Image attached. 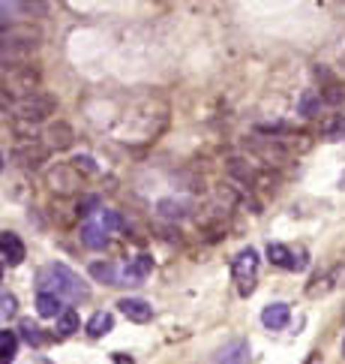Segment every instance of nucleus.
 Masks as SVG:
<instances>
[{
	"label": "nucleus",
	"mask_w": 345,
	"mask_h": 364,
	"mask_svg": "<svg viewBox=\"0 0 345 364\" xmlns=\"http://www.w3.org/2000/svg\"><path fill=\"white\" fill-rule=\"evenodd\" d=\"M40 292H55L60 301H84L91 289L81 283V277L63 262H55L40 274Z\"/></svg>",
	"instance_id": "f257e3e1"
},
{
	"label": "nucleus",
	"mask_w": 345,
	"mask_h": 364,
	"mask_svg": "<svg viewBox=\"0 0 345 364\" xmlns=\"http://www.w3.org/2000/svg\"><path fill=\"white\" fill-rule=\"evenodd\" d=\"M40 45V31L30 24H16V28L4 31V64H16L18 57H28Z\"/></svg>",
	"instance_id": "f03ea898"
},
{
	"label": "nucleus",
	"mask_w": 345,
	"mask_h": 364,
	"mask_svg": "<svg viewBox=\"0 0 345 364\" xmlns=\"http://www.w3.org/2000/svg\"><path fill=\"white\" fill-rule=\"evenodd\" d=\"M36 84H40V70H33L30 64H9L4 72V91L18 94V99L36 94Z\"/></svg>",
	"instance_id": "7ed1b4c3"
},
{
	"label": "nucleus",
	"mask_w": 345,
	"mask_h": 364,
	"mask_svg": "<svg viewBox=\"0 0 345 364\" xmlns=\"http://www.w3.org/2000/svg\"><path fill=\"white\" fill-rule=\"evenodd\" d=\"M55 109H57V99H55V96L45 94V91H36V94H30V96L18 99V103H16V115H18L21 121L36 123V121H45L48 115H55Z\"/></svg>",
	"instance_id": "20e7f679"
},
{
	"label": "nucleus",
	"mask_w": 345,
	"mask_h": 364,
	"mask_svg": "<svg viewBox=\"0 0 345 364\" xmlns=\"http://www.w3.org/2000/svg\"><path fill=\"white\" fill-rule=\"evenodd\" d=\"M232 274L237 280V292L249 295L255 289V277H259V253H255L252 247L240 250L237 259H234V265H232Z\"/></svg>",
	"instance_id": "39448f33"
},
{
	"label": "nucleus",
	"mask_w": 345,
	"mask_h": 364,
	"mask_svg": "<svg viewBox=\"0 0 345 364\" xmlns=\"http://www.w3.org/2000/svg\"><path fill=\"white\" fill-rule=\"evenodd\" d=\"M267 259L279 268H288V271H303L306 268L303 253H291L285 244H267Z\"/></svg>",
	"instance_id": "423d86ee"
},
{
	"label": "nucleus",
	"mask_w": 345,
	"mask_h": 364,
	"mask_svg": "<svg viewBox=\"0 0 345 364\" xmlns=\"http://www.w3.org/2000/svg\"><path fill=\"white\" fill-rule=\"evenodd\" d=\"M48 184H51V190H60V193H72V190H79L81 181H79V169L75 166H60L57 169H51L48 172Z\"/></svg>",
	"instance_id": "0eeeda50"
},
{
	"label": "nucleus",
	"mask_w": 345,
	"mask_h": 364,
	"mask_svg": "<svg viewBox=\"0 0 345 364\" xmlns=\"http://www.w3.org/2000/svg\"><path fill=\"white\" fill-rule=\"evenodd\" d=\"M0 256H4L6 265H21L24 256H28V250H24L21 244V238L16 232H0Z\"/></svg>",
	"instance_id": "6e6552de"
},
{
	"label": "nucleus",
	"mask_w": 345,
	"mask_h": 364,
	"mask_svg": "<svg viewBox=\"0 0 345 364\" xmlns=\"http://www.w3.org/2000/svg\"><path fill=\"white\" fill-rule=\"evenodd\" d=\"M153 271V259L147 256V253H142V256H135L130 265L123 268V286H142L145 280H147V274Z\"/></svg>",
	"instance_id": "1a4fd4ad"
},
{
	"label": "nucleus",
	"mask_w": 345,
	"mask_h": 364,
	"mask_svg": "<svg viewBox=\"0 0 345 364\" xmlns=\"http://www.w3.org/2000/svg\"><path fill=\"white\" fill-rule=\"evenodd\" d=\"M120 313L130 322H138V325H145V322H150L153 319V307L147 304V301H142V298H120Z\"/></svg>",
	"instance_id": "9d476101"
},
{
	"label": "nucleus",
	"mask_w": 345,
	"mask_h": 364,
	"mask_svg": "<svg viewBox=\"0 0 345 364\" xmlns=\"http://www.w3.org/2000/svg\"><path fill=\"white\" fill-rule=\"evenodd\" d=\"M288 319H291V310H288V304H283V301L267 304L261 310V325H264V329H271V331H283L288 325Z\"/></svg>",
	"instance_id": "9b49d317"
},
{
	"label": "nucleus",
	"mask_w": 345,
	"mask_h": 364,
	"mask_svg": "<svg viewBox=\"0 0 345 364\" xmlns=\"http://www.w3.org/2000/svg\"><path fill=\"white\" fill-rule=\"evenodd\" d=\"M213 364H249V343L247 341H232L216 353Z\"/></svg>",
	"instance_id": "f8f14e48"
},
{
	"label": "nucleus",
	"mask_w": 345,
	"mask_h": 364,
	"mask_svg": "<svg viewBox=\"0 0 345 364\" xmlns=\"http://www.w3.org/2000/svg\"><path fill=\"white\" fill-rule=\"evenodd\" d=\"M45 139H48V148H57V150H67L72 142H75V130L69 127V123H51V127L45 130Z\"/></svg>",
	"instance_id": "ddd939ff"
},
{
	"label": "nucleus",
	"mask_w": 345,
	"mask_h": 364,
	"mask_svg": "<svg viewBox=\"0 0 345 364\" xmlns=\"http://www.w3.org/2000/svg\"><path fill=\"white\" fill-rule=\"evenodd\" d=\"M16 160H21V166H40V162H45L48 150L40 145V142H24L16 154H12Z\"/></svg>",
	"instance_id": "4468645a"
},
{
	"label": "nucleus",
	"mask_w": 345,
	"mask_h": 364,
	"mask_svg": "<svg viewBox=\"0 0 345 364\" xmlns=\"http://www.w3.org/2000/svg\"><path fill=\"white\" fill-rule=\"evenodd\" d=\"M87 271H91V277L96 283H106V286H118V280H123L118 274V265H114V262H94Z\"/></svg>",
	"instance_id": "2eb2a0df"
},
{
	"label": "nucleus",
	"mask_w": 345,
	"mask_h": 364,
	"mask_svg": "<svg viewBox=\"0 0 345 364\" xmlns=\"http://www.w3.org/2000/svg\"><path fill=\"white\" fill-rule=\"evenodd\" d=\"M81 241H84V247H91V250H106V244H108V232L102 229L99 223H84Z\"/></svg>",
	"instance_id": "dca6fc26"
},
{
	"label": "nucleus",
	"mask_w": 345,
	"mask_h": 364,
	"mask_svg": "<svg viewBox=\"0 0 345 364\" xmlns=\"http://www.w3.org/2000/svg\"><path fill=\"white\" fill-rule=\"evenodd\" d=\"M111 329H114V316H111L108 310L94 313L91 322H87V334H91V337H106Z\"/></svg>",
	"instance_id": "f3484780"
},
{
	"label": "nucleus",
	"mask_w": 345,
	"mask_h": 364,
	"mask_svg": "<svg viewBox=\"0 0 345 364\" xmlns=\"http://www.w3.org/2000/svg\"><path fill=\"white\" fill-rule=\"evenodd\" d=\"M36 310H40V316H45V319L60 316V298L55 292H40L36 295Z\"/></svg>",
	"instance_id": "a211bd4d"
},
{
	"label": "nucleus",
	"mask_w": 345,
	"mask_h": 364,
	"mask_svg": "<svg viewBox=\"0 0 345 364\" xmlns=\"http://www.w3.org/2000/svg\"><path fill=\"white\" fill-rule=\"evenodd\" d=\"M157 211L162 217H169V220H183L189 217V205L186 202H177V199H162V202L157 205Z\"/></svg>",
	"instance_id": "6ab92c4d"
},
{
	"label": "nucleus",
	"mask_w": 345,
	"mask_h": 364,
	"mask_svg": "<svg viewBox=\"0 0 345 364\" xmlns=\"http://www.w3.org/2000/svg\"><path fill=\"white\" fill-rule=\"evenodd\" d=\"M318 109H322V96H318L315 91H303L300 103H298V115H303V118H315V115H318Z\"/></svg>",
	"instance_id": "aec40b11"
},
{
	"label": "nucleus",
	"mask_w": 345,
	"mask_h": 364,
	"mask_svg": "<svg viewBox=\"0 0 345 364\" xmlns=\"http://www.w3.org/2000/svg\"><path fill=\"white\" fill-rule=\"evenodd\" d=\"M57 331H60L63 337H69V334L79 331V313H75L72 307H67V310H63L60 316H57Z\"/></svg>",
	"instance_id": "412c9836"
},
{
	"label": "nucleus",
	"mask_w": 345,
	"mask_h": 364,
	"mask_svg": "<svg viewBox=\"0 0 345 364\" xmlns=\"http://www.w3.org/2000/svg\"><path fill=\"white\" fill-rule=\"evenodd\" d=\"M18 349V337L16 331H0V355H4V364H12V355H16Z\"/></svg>",
	"instance_id": "4be33fe9"
},
{
	"label": "nucleus",
	"mask_w": 345,
	"mask_h": 364,
	"mask_svg": "<svg viewBox=\"0 0 345 364\" xmlns=\"http://www.w3.org/2000/svg\"><path fill=\"white\" fill-rule=\"evenodd\" d=\"M322 133H324V139H345V115H334V118H327L324 121V127H322Z\"/></svg>",
	"instance_id": "5701e85b"
},
{
	"label": "nucleus",
	"mask_w": 345,
	"mask_h": 364,
	"mask_svg": "<svg viewBox=\"0 0 345 364\" xmlns=\"http://www.w3.org/2000/svg\"><path fill=\"white\" fill-rule=\"evenodd\" d=\"M18 331H21V337H24V341H28L30 346H40V343H43V329H40V325H36L33 319H21Z\"/></svg>",
	"instance_id": "b1692460"
},
{
	"label": "nucleus",
	"mask_w": 345,
	"mask_h": 364,
	"mask_svg": "<svg viewBox=\"0 0 345 364\" xmlns=\"http://www.w3.org/2000/svg\"><path fill=\"white\" fill-rule=\"evenodd\" d=\"M99 226H102L106 232H118V229H123V217L118 214V211H102Z\"/></svg>",
	"instance_id": "393cba45"
},
{
	"label": "nucleus",
	"mask_w": 345,
	"mask_h": 364,
	"mask_svg": "<svg viewBox=\"0 0 345 364\" xmlns=\"http://www.w3.org/2000/svg\"><path fill=\"white\" fill-rule=\"evenodd\" d=\"M0 304H4V319H9V316H16L18 313V298L16 295H9V292H4V298H0Z\"/></svg>",
	"instance_id": "a878e982"
},
{
	"label": "nucleus",
	"mask_w": 345,
	"mask_h": 364,
	"mask_svg": "<svg viewBox=\"0 0 345 364\" xmlns=\"http://www.w3.org/2000/svg\"><path fill=\"white\" fill-rule=\"evenodd\" d=\"M96 208H99V196H84L81 202H79V214L87 217V214H94Z\"/></svg>",
	"instance_id": "bb28decb"
},
{
	"label": "nucleus",
	"mask_w": 345,
	"mask_h": 364,
	"mask_svg": "<svg viewBox=\"0 0 345 364\" xmlns=\"http://www.w3.org/2000/svg\"><path fill=\"white\" fill-rule=\"evenodd\" d=\"M72 166H75V169H79V172L84 169L87 175H96V172H99V169H96V162H94L91 157H75V160H72Z\"/></svg>",
	"instance_id": "cd10ccee"
},
{
	"label": "nucleus",
	"mask_w": 345,
	"mask_h": 364,
	"mask_svg": "<svg viewBox=\"0 0 345 364\" xmlns=\"http://www.w3.org/2000/svg\"><path fill=\"white\" fill-rule=\"evenodd\" d=\"M324 99H327V103H342V99H345L342 87H339V84H330V87H327V94H324Z\"/></svg>",
	"instance_id": "c85d7f7f"
},
{
	"label": "nucleus",
	"mask_w": 345,
	"mask_h": 364,
	"mask_svg": "<svg viewBox=\"0 0 345 364\" xmlns=\"http://www.w3.org/2000/svg\"><path fill=\"white\" fill-rule=\"evenodd\" d=\"M111 358H114V364H135V361H132L130 355H126V353H114Z\"/></svg>",
	"instance_id": "c756f323"
},
{
	"label": "nucleus",
	"mask_w": 345,
	"mask_h": 364,
	"mask_svg": "<svg viewBox=\"0 0 345 364\" xmlns=\"http://www.w3.org/2000/svg\"><path fill=\"white\" fill-rule=\"evenodd\" d=\"M342 355H345V341H342Z\"/></svg>",
	"instance_id": "7c9ffc66"
}]
</instances>
